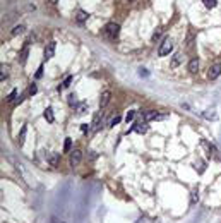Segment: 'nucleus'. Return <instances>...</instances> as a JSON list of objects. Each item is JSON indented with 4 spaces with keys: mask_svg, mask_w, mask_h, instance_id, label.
<instances>
[{
    "mask_svg": "<svg viewBox=\"0 0 221 223\" xmlns=\"http://www.w3.org/2000/svg\"><path fill=\"white\" fill-rule=\"evenodd\" d=\"M48 161L52 167H57L58 165V153H53V154H48Z\"/></svg>",
    "mask_w": 221,
    "mask_h": 223,
    "instance_id": "aec40b11",
    "label": "nucleus"
},
{
    "mask_svg": "<svg viewBox=\"0 0 221 223\" xmlns=\"http://www.w3.org/2000/svg\"><path fill=\"white\" fill-rule=\"evenodd\" d=\"M26 132H28V127L22 126V127H21V132H19V137H17L19 146H22V144H24V141H26Z\"/></svg>",
    "mask_w": 221,
    "mask_h": 223,
    "instance_id": "dca6fc26",
    "label": "nucleus"
},
{
    "mask_svg": "<svg viewBox=\"0 0 221 223\" xmlns=\"http://www.w3.org/2000/svg\"><path fill=\"white\" fill-rule=\"evenodd\" d=\"M43 76V65H41V67H40V69H38V70H36V79H40V77H41Z\"/></svg>",
    "mask_w": 221,
    "mask_h": 223,
    "instance_id": "72a5a7b5",
    "label": "nucleus"
},
{
    "mask_svg": "<svg viewBox=\"0 0 221 223\" xmlns=\"http://www.w3.org/2000/svg\"><path fill=\"white\" fill-rule=\"evenodd\" d=\"M101 117H103V113H101V112H96V113H94V119H93V124H91L93 132L99 131V127H101Z\"/></svg>",
    "mask_w": 221,
    "mask_h": 223,
    "instance_id": "0eeeda50",
    "label": "nucleus"
},
{
    "mask_svg": "<svg viewBox=\"0 0 221 223\" xmlns=\"http://www.w3.org/2000/svg\"><path fill=\"white\" fill-rule=\"evenodd\" d=\"M120 120H122V119H120L118 115H115V117H113V119L110 120V127H115V126L118 124V122H120Z\"/></svg>",
    "mask_w": 221,
    "mask_h": 223,
    "instance_id": "c756f323",
    "label": "nucleus"
},
{
    "mask_svg": "<svg viewBox=\"0 0 221 223\" xmlns=\"http://www.w3.org/2000/svg\"><path fill=\"white\" fill-rule=\"evenodd\" d=\"M24 26H22V24H17V26H14V28H12V31H10V35L12 36H17V35H22V33H24Z\"/></svg>",
    "mask_w": 221,
    "mask_h": 223,
    "instance_id": "6ab92c4d",
    "label": "nucleus"
},
{
    "mask_svg": "<svg viewBox=\"0 0 221 223\" xmlns=\"http://www.w3.org/2000/svg\"><path fill=\"white\" fill-rule=\"evenodd\" d=\"M52 223H63V222H58L57 218H52Z\"/></svg>",
    "mask_w": 221,
    "mask_h": 223,
    "instance_id": "c9c22d12",
    "label": "nucleus"
},
{
    "mask_svg": "<svg viewBox=\"0 0 221 223\" xmlns=\"http://www.w3.org/2000/svg\"><path fill=\"white\" fill-rule=\"evenodd\" d=\"M43 115H45L46 122H50V124H52V122H55V115H53V108H52V106H48V108L45 110V113H43Z\"/></svg>",
    "mask_w": 221,
    "mask_h": 223,
    "instance_id": "2eb2a0df",
    "label": "nucleus"
},
{
    "mask_svg": "<svg viewBox=\"0 0 221 223\" xmlns=\"http://www.w3.org/2000/svg\"><path fill=\"white\" fill-rule=\"evenodd\" d=\"M220 74H221V64L218 62V64H214V65H211V69H209V79H216V77H220Z\"/></svg>",
    "mask_w": 221,
    "mask_h": 223,
    "instance_id": "423d86ee",
    "label": "nucleus"
},
{
    "mask_svg": "<svg viewBox=\"0 0 221 223\" xmlns=\"http://www.w3.org/2000/svg\"><path fill=\"white\" fill-rule=\"evenodd\" d=\"M182 62H183V53L177 52V53H175V55L172 57V62H170V65H172L173 69H175V67H178V65H180Z\"/></svg>",
    "mask_w": 221,
    "mask_h": 223,
    "instance_id": "9b49d317",
    "label": "nucleus"
},
{
    "mask_svg": "<svg viewBox=\"0 0 221 223\" xmlns=\"http://www.w3.org/2000/svg\"><path fill=\"white\" fill-rule=\"evenodd\" d=\"M195 165H199V174H204V170H206V165H204L202 161H199V163H195Z\"/></svg>",
    "mask_w": 221,
    "mask_h": 223,
    "instance_id": "473e14b6",
    "label": "nucleus"
},
{
    "mask_svg": "<svg viewBox=\"0 0 221 223\" xmlns=\"http://www.w3.org/2000/svg\"><path fill=\"white\" fill-rule=\"evenodd\" d=\"M105 35L108 36L110 40H115V38L120 35V26H118L117 22H108V24L105 26Z\"/></svg>",
    "mask_w": 221,
    "mask_h": 223,
    "instance_id": "f03ea898",
    "label": "nucleus"
},
{
    "mask_svg": "<svg viewBox=\"0 0 221 223\" xmlns=\"http://www.w3.org/2000/svg\"><path fill=\"white\" fill-rule=\"evenodd\" d=\"M197 201H199V192L192 191V194H190V204H195Z\"/></svg>",
    "mask_w": 221,
    "mask_h": 223,
    "instance_id": "393cba45",
    "label": "nucleus"
},
{
    "mask_svg": "<svg viewBox=\"0 0 221 223\" xmlns=\"http://www.w3.org/2000/svg\"><path fill=\"white\" fill-rule=\"evenodd\" d=\"M55 48H57V43L55 41L46 43V47H45V50H43V55H45V58H46V60H48V58H53V55H55Z\"/></svg>",
    "mask_w": 221,
    "mask_h": 223,
    "instance_id": "20e7f679",
    "label": "nucleus"
},
{
    "mask_svg": "<svg viewBox=\"0 0 221 223\" xmlns=\"http://www.w3.org/2000/svg\"><path fill=\"white\" fill-rule=\"evenodd\" d=\"M110 98H111L110 91H103V93H101V96H99V108H105L106 105L110 103Z\"/></svg>",
    "mask_w": 221,
    "mask_h": 223,
    "instance_id": "1a4fd4ad",
    "label": "nucleus"
},
{
    "mask_svg": "<svg viewBox=\"0 0 221 223\" xmlns=\"http://www.w3.org/2000/svg\"><path fill=\"white\" fill-rule=\"evenodd\" d=\"M200 146L206 149V153L209 154V156H211V154H216V153H218V149H216V148H214L211 143H207L206 139H200Z\"/></svg>",
    "mask_w": 221,
    "mask_h": 223,
    "instance_id": "6e6552de",
    "label": "nucleus"
},
{
    "mask_svg": "<svg viewBox=\"0 0 221 223\" xmlns=\"http://www.w3.org/2000/svg\"><path fill=\"white\" fill-rule=\"evenodd\" d=\"M81 158H83V151L81 149L70 151V167H77L81 163Z\"/></svg>",
    "mask_w": 221,
    "mask_h": 223,
    "instance_id": "39448f33",
    "label": "nucleus"
},
{
    "mask_svg": "<svg viewBox=\"0 0 221 223\" xmlns=\"http://www.w3.org/2000/svg\"><path fill=\"white\" fill-rule=\"evenodd\" d=\"M202 4H204V7H206V9H214L216 5H218L216 0H202Z\"/></svg>",
    "mask_w": 221,
    "mask_h": 223,
    "instance_id": "4be33fe9",
    "label": "nucleus"
},
{
    "mask_svg": "<svg viewBox=\"0 0 221 223\" xmlns=\"http://www.w3.org/2000/svg\"><path fill=\"white\" fill-rule=\"evenodd\" d=\"M76 112H77V115H84V113L88 112V103H86V101H81V103L76 106Z\"/></svg>",
    "mask_w": 221,
    "mask_h": 223,
    "instance_id": "f3484780",
    "label": "nucleus"
},
{
    "mask_svg": "<svg viewBox=\"0 0 221 223\" xmlns=\"http://www.w3.org/2000/svg\"><path fill=\"white\" fill-rule=\"evenodd\" d=\"M168 117H170L168 113H159L156 110H147L144 113V122H147V120H165Z\"/></svg>",
    "mask_w": 221,
    "mask_h": 223,
    "instance_id": "7ed1b4c3",
    "label": "nucleus"
},
{
    "mask_svg": "<svg viewBox=\"0 0 221 223\" xmlns=\"http://www.w3.org/2000/svg\"><path fill=\"white\" fill-rule=\"evenodd\" d=\"M70 151H72V139L67 137L65 143H63V153H70Z\"/></svg>",
    "mask_w": 221,
    "mask_h": 223,
    "instance_id": "412c9836",
    "label": "nucleus"
},
{
    "mask_svg": "<svg viewBox=\"0 0 221 223\" xmlns=\"http://www.w3.org/2000/svg\"><path fill=\"white\" fill-rule=\"evenodd\" d=\"M139 76L141 77H149V72H147L146 69H139Z\"/></svg>",
    "mask_w": 221,
    "mask_h": 223,
    "instance_id": "2f4dec72",
    "label": "nucleus"
},
{
    "mask_svg": "<svg viewBox=\"0 0 221 223\" xmlns=\"http://www.w3.org/2000/svg\"><path fill=\"white\" fill-rule=\"evenodd\" d=\"M36 91H38V88H36V84H31L29 86V89H28V93L33 96V95H36Z\"/></svg>",
    "mask_w": 221,
    "mask_h": 223,
    "instance_id": "7c9ffc66",
    "label": "nucleus"
},
{
    "mask_svg": "<svg viewBox=\"0 0 221 223\" xmlns=\"http://www.w3.org/2000/svg\"><path fill=\"white\" fill-rule=\"evenodd\" d=\"M130 131H136L137 134H144L147 131V126H146V122H136V124H132Z\"/></svg>",
    "mask_w": 221,
    "mask_h": 223,
    "instance_id": "9d476101",
    "label": "nucleus"
},
{
    "mask_svg": "<svg viewBox=\"0 0 221 223\" xmlns=\"http://www.w3.org/2000/svg\"><path fill=\"white\" fill-rule=\"evenodd\" d=\"M89 131H93V127H91V124H83L81 126V132H89Z\"/></svg>",
    "mask_w": 221,
    "mask_h": 223,
    "instance_id": "cd10ccee",
    "label": "nucleus"
},
{
    "mask_svg": "<svg viewBox=\"0 0 221 223\" xmlns=\"http://www.w3.org/2000/svg\"><path fill=\"white\" fill-rule=\"evenodd\" d=\"M159 35H161V31H159V29H158V31H156V33L152 35V41H156V40H158V38H159Z\"/></svg>",
    "mask_w": 221,
    "mask_h": 223,
    "instance_id": "f704fd0d",
    "label": "nucleus"
},
{
    "mask_svg": "<svg viewBox=\"0 0 221 223\" xmlns=\"http://www.w3.org/2000/svg\"><path fill=\"white\" fill-rule=\"evenodd\" d=\"M134 117H136V110L127 112V117H125V120H127V124H129V122H132V120H134Z\"/></svg>",
    "mask_w": 221,
    "mask_h": 223,
    "instance_id": "a878e982",
    "label": "nucleus"
},
{
    "mask_svg": "<svg viewBox=\"0 0 221 223\" xmlns=\"http://www.w3.org/2000/svg\"><path fill=\"white\" fill-rule=\"evenodd\" d=\"M28 47H24V50H22V53H21V64H24L26 62V58H28Z\"/></svg>",
    "mask_w": 221,
    "mask_h": 223,
    "instance_id": "bb28decb",
    "label": "nucleus"
},
{
    "mask_svg": "<svg viewBox=\"0 0 221 223\" xmlns=\"http://www.w3.org/2000/svg\"><path fill=\"white\" fill-rule=\"evenodd\" d=\"M202 117L204 119H207V120H216V117H218V113H216V108H207L204 113H202Z\"/></svg>",
    "mask_w": 221,
    "mask_h": 223,
    "instance_id": "f8f14e48",
    "label": "nucleus"
},
{
    "mask_svg": "<svg viewBox=\"0 0 221 223\" xmlns=\"http://www.w3.org/2000/svg\"><path fill=\"white\" fill-rule=\"evenodd\" d=\"M172 50H173L172 38H165V40L161 41V45H159V48H158V55L159 57H166V55L172 53Z\"/></svg>",
    "mask_w": 221,
    "mask_h": 223,
    "instance_id": "f257e3e1",
    "label": "nucleus"
},
{
    "mask_svg": "<svg viewBox=\"0 0 221 223\" xmlns=\"http://www.w3.org/2000/svg\"><path fill=\"white\" fill-rule=\"evenodd\" d=\"M197 70H199V60H197V58H192V60L189 62V72H190V74H195Z\"/></svg>",
    "mask_w": 221,
    "mask_h": 223,
    "instance_id": "4468645a",
    "label": "nucleus"
},
{
    "mask_svg": "<svg viewBox=\"0 0 221 223\" xmlns=\"http://www.w3.org/2000/svg\"><path fill=\"white\" fill-rule=\"evenodd\" d=\"M0 70H2V72H0V81L4 83V81L9 77V70H10V67L5 65V64H2V65H0Z\"/></svg>",
    "mask_w": 221,
    "mask_h": 223,
    "instance_id": "ddd939ff",
    "label": "nucleus"
},
{
    "mask_svg": "<svg viewBox=\"0 0 221 223\" xmlns=\"http://www.w3.org/2000/svg\"><path fill=\"white\" fill-rule=\"evenodd\" d=\"M69 105H70V106H77V105H79L76 95H69Z\"/></svg>",
    "mask_w": 221,
    "mask_h": 223,
    "instance_id": "b1692460",
    "label": "nucleus"
},
{
    "mask_svg": "<svg viewBox=\"0 0 221 223\" xmlns=\"http://www.w3.org/2000/svg\"><path fill=\"white\" fill-rule=\"evenodd\" d=\"M88 17H89V14H88L86 10H77V16H76L77 22H84V21H88Z\"/></svg>",
    "mask_w": 221,
    "mask_h": 223,
    "instance_id": "a211bd4d",
    "label": "nucleus"
},
{
    "mask_svg": "<svg viewBox=\"0 0 221 223\" xmlns=\"http://www.w3.org/2000/svg\"><path fill=\"white\" fill-rule=\"evenodd\" d=\"M72 79H74L72 76H67V77H65V81H63V84H62V86H58V89H63V88H69V86H70V83H72Z\"/></svg>",
    "mask_w": 221,
    "mask_h": 223,
    "instance_id": "5701e85b",
    "label": "nucleus"
},
{
    "mask_svg": "<svg viewBox=\"0 0 221 223\" xmlns=\"http://www.w3.org/2000/svg\"><path fill=\"white\" fill-rule=\"evenodd\" d=\"M15 96H17V89H12L10 95L7 96V101H15Z\"/></svg>",
    "mask_w": 221,
    "mask_h": 223,
    "instance_id": "c85d7f7f",
    "label": "nucleus"
}]
</instances>
